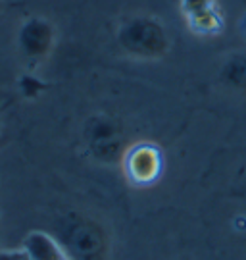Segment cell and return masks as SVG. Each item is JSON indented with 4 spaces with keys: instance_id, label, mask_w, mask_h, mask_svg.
<instances>
[{
    "instance_id": "8992f818",
    "label": "cell",
    "mask_w": 246,
    "mask_h": 260,
    "mask_svg": "<svg viewBox=\"0 0 246 260\" xmlns=\"http://www.w3.org/2000/svg\"><path fill=\"white\" fill-rule=\"evenodd\" d=\"M123 168L127 177L137 185H148L160 176L162 170V154L154 145L140 143L133 149L125 150Z\"/></svg>"
},
{
    "instance_id": "277c9868",
    "label": "cell",
    "mask_w": 246,
    "mask_h": 260,
    "mask_svg": "<svg viewBox=\"0 0 246 260\" xmlns=\"http://www.w3.org/2000/svg\"><path fill=\"white\" fill-rule=\"evenodd\" d=\"M54 25L41 16H33V18L25 19L18 31L19 52L25 56L29 62L45 60L54 47Z\"/></svg>"
},
{
    "instance_id": "9c48e42d",
    "label": "cell",
    "mask_w": 246,
    "mask_h": 260,
    "mask_svg": "<svg viewBox=\"0 0 246 260\" xmlns=\"http://www.w3.org/2000/svg\"><path fill=\"white\" fill-rule=\"evenodd\" d=\"M0 260H31L25 249L19 251H0Z\"/></svg>"
},
{
    "instance_id": "3957f363",
    "label": "cell",
    "mask_w": 246,
    "mask_h": 260,
    "mask_svg": "<svg viewBox=\"0 0 246 260\" xmlns=\"http://www.w3.org/2000/svg\"><path fill=\"white\" fill-rule=\"evenodd\" d=\"M85 145L92 158L100 162H116L123 158V137L121 127L116 120L108 116H94L85 125Z\"/></svg>"
},
{
    "instance_id": "52a82bcc",
    "label": "cell",
    "mask_w": 246,
    "mask_h": 260,
    "mask_svg": "<svg viewBox=\"0 0 246 260\" xmlns=\"http://www.w3.org/2000/svg\"><path fill=\"white\" fill-rule=\"evenodd\" d=\"M23 249L31 260H69L54 235L46 232H31L23 239Z\"/></svg>"
},
{
    "instance_id": "6da1fadb",
    "label": "cell",
    "mask_w": 246,
    "mask_h": 260,
    "mask_svg": "<svg viewBox=\"0 0 246 260\" xmlns=\"http://www.w3.org/2000/svg\"><path fill=\"white\" fill-rule=\"evenodd\" d=\"M54 237L69 260H112L106 225L83 212H67L56 223Z\"/></svg>"
},
{
    "instance_id": "ba28073f",
    "label": "cell",
    "mask_w": 246,
    "mask_h": 260,
    "mask_svg": "<svg viewBox=\"0 0 246 260\" xmlns=\"http://www.w3.org/2000/svg\"><path fill=\"white\" fill-rule=\"evenodd\" d=\"M219 83L229 91L242 93L246 91V52L229 54L219 68Z\"/></svg>"
},
{
    "instance_id": "5b68a950",
    "label": "cell",
    "mask_w": 246,
    "mask_h": 260,
    "mask_svg": "<svg viewBox=\"0 0 246 260\" xmlns=\"http://www.w3.org/2000/svg\"><path fill=\"white\" fill-rule=\"evenodd\" d=\"M183 18L194 35L214 37L223 29V16L218 0H181Z\"/></svg>"
},
{
    "instance_id": "7a4b0ae2",
    "label": "cell",
    "mask_w": 246,
    "mask_h": 260,
    "mask_svg": "<svg viewBox=\"0 0 246 260\" xmlns=\"http://www.w3.org/2000/svg\"><path fill=\"white\" fill-rule=\"evenodd\" d=\"M116 41L123 54L143 62L160 60L171 48V39L165 25L156 16L148 14H137L123 19L116 31Z\"/></svg>"
}]
</instances>
